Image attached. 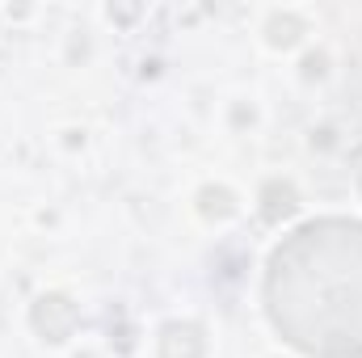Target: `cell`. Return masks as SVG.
<instances>
[{"label":"cell","instance_id":"1","mask_svg":"<svg viewBox=\"0 0 362 358\" xmlns=\"http://www.w3.org/2000/svg\"><path fill=\"white\" fill-rule=\"evenodd\" d=\"M266 316L308 358H362V224L312 219L266 266Z\"/></svg>","mask_w":362,"mask_h":358},{"label":"cell","instance_id":"2","mask_svg":"<svg viewBox=\"0 0 362 358\" xmlns=\"http://www.w3.org/2000/svg\"><path fill=\"white\" fill-rule=\"evenodd\" d=\"M30 325L38 329V337L42 342H68L72 337V329L81 325V308L68 299V295H59V291H51V295H42L34 308H30Z\"/></svg>","mask_w":362,"mask_h":358},{"label":"cell","instance_id":"3","mask_svg":"<svg viewBox=\"0 0 362 358\" xmlns=\"http://www.w3.org/2000/svg\"><path fill=\"white\" fill-rule=\"evenodd\" d=\"M206 337L194 321H169L160 329V358H202Z\"/></svg>","mask_w":362,"mask_h":358},{"label":"cell","instance_id":"4","mask_svg":"<svg viewBox=\"0 0 362 358\" xmlns=\"http://www.w3.org/2000/svg\"><path fill=\"white\" fill-rule=\"evenodd\" d=\"M295 207H299V194H295L291 181H266V190H262V215L270 224H282L286 215H295Z\"/></svg>","mask_w":362,"mask_h":358},{"label":"cell","instance_id":"5","mask_svg":"<svg viewBox=\"0 0 362 358\" xmlns=\"http://www.w3.org/2000/svg\"><path fill=\"white\" fill-rule=\"evenodd\" d=\"M198 211L206 219H228L236 211V194L223 190V185H206V190H198Z\"/></svg>","mask_w":362,"mask_h":358},{"label":"cell","instance_id":"6","mask_svg":"<svg viewBox=\"0 0 362 358\" xmlns=\"http://www.w3.org/2000/svg\"><path fill=\"white\" fill-rule=\"evenodd\" d=\"M303 34V21L299 17H270V47H295Z\"/></svg>","mask_w":362,"mask_h":358},{"label":"cell","instance_id":"7","mask_svg":"<svg viewBox=\"0 0 362 358\" xmlns=\"http://www.w3.org/2000/svg\"><path fill=\"white\" fill-rule=\"evenodd\" d=\"M325 64H329L325 55H308V59H303V76H308V81H312V76H325Z\"/></svg>","mask_w":362,"mask_h":358}]
</instances>
